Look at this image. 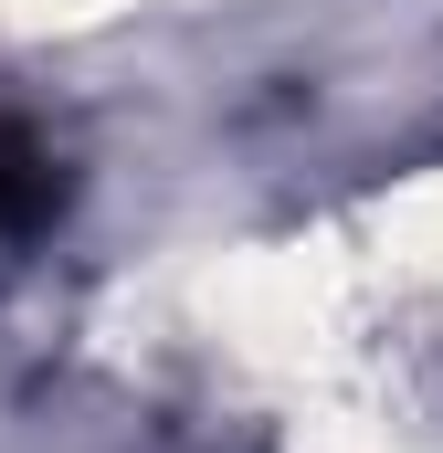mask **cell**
Instances as JSON below:
<instances>
[{
	"instance_id": "6da1fadb",
	"label": "cell",
	"mask_w": 443,
	"mask_h": 453,
	"mask_svg": "<svg viewBox=\"0 0 443 453\" xmlns=\"http://www.w3.org/2000/svg\"><path fill=\"white\" fill-rule=\"evenodd\" d=\"M64 222V158L21 106H0V274Z\"/></svg>"
}]
</instances>
